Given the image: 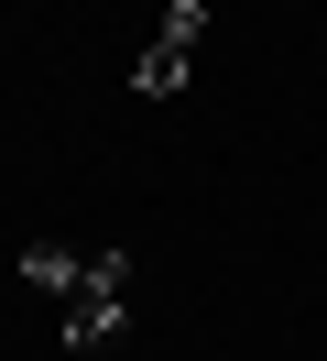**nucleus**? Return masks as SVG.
I'll return each instance as SVG.
<instances>
[{
	"label": "nucleus",
	"instance_id": "2",
	"mask_svg": "<svg viewBox=\"0 0 327 361\" xmlns=\"http://www.w3.org/2000/svg\"><path fill=\"white\" fill-rule=\"evenodd\" d=\"M196 33H207V0H164V23H153V44L131 55V88L142 99H174L196 66Z\"/></svg>",
	"mask_w": 327,
	"mask_h": 361
},
{
	"label": "nucleus",
	"instance_id": "1",
	"mask_svg": "<svg viewBox=\"0 0 327 361\" xmlns=\"http://www.w3.org/2000/svg\"><path fill=\"white\" fill-rule=\"evenodd\" d=\"M55 317H65V350H98V339L131 317V252H98V263H77V285L55 295Z\"/></svg>",
	"mask_w": 327,
	"mask_h": 361
}]
</instances>
